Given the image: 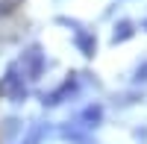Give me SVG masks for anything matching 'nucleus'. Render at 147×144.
I'll return each instance as SVG.
<instances>
[{"mask_svg": "<svg viewBox=\"0 0 147 144\" xmlns=\"http://www.w3.org/2000/svg\"><path fill=\"white\" fill-rule=\"evenodd\" d=\"M44 65H47V62H44L41 47H38V44L27 47V50H24L15 62L6 68L3 79H0V94L9 97L12 103H21V100L32 91V85L38 82V77L44 74Z\"/></svg>", "mask_w": 147, "mask_h": 144, "instance_id": "nucleus-1", "label": "nucleus"}, {"mask_svg": "<svg viewBox=\"0 0 147 144\" xmlns=\"http://www.w3.org/2000/svg\"><path fill=\"white\" fill-rule=\"evenodd\" d=\"M100 118H103V109H100V106H88V109H82L74 121H68V127L62 129V135H65L68 141L88 144V138L94 135V129L100 127Z\"/></svg>", "mask_w": 147, "mask_h": 144, "instance_id": "nucleus-2", "label": "nucleus"}, {"mask_svg": "<svg viewBox=\"0 0 147 144\" xmlns=\"http://www.w3.org/2000/svg\"><path fill=\"white\" fill-rule=\"evenodd\" d=\"M62 24L68 27L74 44H77V50H80L82 56H94V50H97V35H94V30L82 27L80 21H68V18H62Z\"/></svg>", "mask_w": 147, "mask_h": 144, "instance_id": "nucleus-3", "label": "nucleus"}, {"mask_svg": "<svg viewBox=\"0 0 147 144\" xmlns=\"http://www.w3.org/2000/svg\"><path fill=\"white\" fill-rule=\"evenodd\" d=\"M80 85H82V74H74V77H68L59 88H53L50 94H44V106H59V103H65V100H71L74 94L80 91Z\"/></svg>", "mask_w": 147, "mask_h": 144, "instance_id": "nucleus-4", "label": "nucleus"}, {"mask_svg": "<svg viewBox=\"0 0 147 144\" xmlns=\"http://www.w3.org/2000/svg\"><path fill=\"white\" fill-rule=\"evenodd\" d=\"M132 35H136V30H132V24H129V21H121L118 27H115V32H112V44H121V41L132 38Z\"/></svg>", "mask_w": 147, "mask_h": 144, "instance_id": "nucleus-5", "label": "nucleus"}, {"mask_svg": "<svg viewBox=\"0 0 147 144\" xmlns=\"http://www.w3.org/2000/svg\"><path fill=\"white\" fill-rule=\"evenodd\" d=\"M21 3H24V0H0V18H6V15H12V12H18Z\"/></svg>", "mask_w": 147, "mask_h": 144, "instance_id": "nucleus-6", "label": "nucleus"}, {"mask_svg": "<svg viewBox=\"0 0 147 144\" xmlns=\"http://www.w3.org/2000/svg\"><path fill=\"white\" fill-rule=\"evenodd\" d=\"M136 82H147V62H141L138 68H136V77H132Z\"/></svg>", "mask_w": 147, "mask_h": 144, "instance_id": "nucleus-7", "label": "nucleus"}]
</instances>
